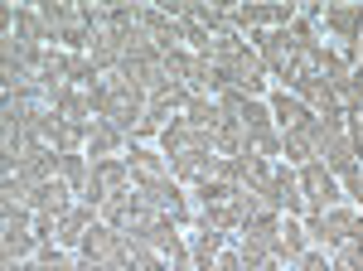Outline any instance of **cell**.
Instances as JSON below:
<instances>
[{
  "label": "cell",
  "mask_w": 363,
  "mask_h": 271,
  "mask_svg": "<svg viewBox=\"0 0 363 271\" xmlns=\"http://www.w3.org/2000/svg\"><path fill=\"white\" fill-rule=\"evenodd\" d=\"M344 131H349V140H354V150H359V165H363V107L344 111Z\"/></svg>",
  "instance_id": "cell-20"
},
{
  "label": "cell",
  "mask_w": 363,
  "mask_h": 271,
  "mask_svg": "<svg viewBox=\"0 0 363 271\" xmlns=\"http://www.w3.org/2000/svg\"><path fill=\"white\" fill-rule=\"evenodd\" d=\"M363 209L354 204H339V209H325V214H306V233H310V247H320V252H330L335 257L339 247L349 243V233H354V218Z\"/></svg>",
  "instance_id": "cell-1"
},
{
  "label": "cell",
  "mask_w": 363,
  "mask_h": 271,
  "mask_svg": "<svg viewBox=\"0 0 363 271\" xmlns=\"http://www.w3.org/2000/svg\"><path fill=\"white\" fill-rule=\"evenodd\" d=\"M339 184H344V199H349L354 209H363V165H354L349 175H339Z\"/></svg>",
  "instance_id": "cell-19"
},
{
  "label": "cell",
  "mask_w": 363,
  "mask_h": 271,
  "mask_svg": "<svg viewBox=\"0 0 363 271\" xmlns=\"http://www.w3.org/2000/svg\"><path fill=\"white\" fill-rule=\"evenodd\" d=\"M359 63H363V39H359Z\"/></svg>",
  "instance_id": "cell-24"
},
{
  "label": "cell",
  "mask_w": 363,
  "mask_h": 271,
  "mask_svg": "<svg viewBox=\"0 0 363 271\" xmlns=\"http://www.w3.org/2000/svg\"><path fill=\"white\" fill-rule=\"evenodd\" d=\"M184 121L194 126V131L213 136L223 126V107H218V97H189V107H184Z\"/></svg>",
  "instance_id": "cell-15"
},
{
  "label": "cell",
  "mask_w": 363,
  "mask_h": 271,
  "mask_svg": "<svg viewBox=\"0 0 363 271\" xmlns=\"http://www.w3.org/2000/svg\"><path fill=\"white\" fill-rule=\"evenodd\" d=\"M136 194H140L145 209H155L160 218H169L174 228H194V199H189V189H184L179 179H160V184L136 189Z\"/></svg>",
  "instance_id": "cell-2"
},
{
  "label": "cell",
  "mask_w": 363,
  "mask_h": 271,
  "mask_svg": "<svg viewBox=\"0 0 363 271\" xmlns=\"http://www.w3.org/2000/svg\"><path fill=\"white\" fill-rule=\"evenodd\" d=\"M359 20H363V5H359Z\"/></svg>",
  "instance_id": "cell-25"
},
{
  "label": "cell",
  "mask_w": 363,
  "mask_h": 271,
  "mask_svg": "<svg viewBox=\"0 0 363 271\" xmlns=\"http://www.w3.org/2000/svg\"><path fill=\"white\" fill-rule=\"evenodd\" d=\"M136 209H140L136 189H121V194H112V199H102L97 218H102L107 228H116V233H126V228H131V218H136Z\"/></svg>",
  "instance_id": "cell-14"
},
{
  "label": "cell",
  "mask_w": 363,
  "mask_h": 271,
  "mask_svg": "<svg viewBox=\"0 0 363 271\" xmlns=\"http://www.w3.org/2000/svg\"><path fill=\"white\" fill-rule=\"evenodd\" d=\"M310 116H315V111H310ZM310 116L301 121V126H296V131H281V160L296 165V170L315 160V136H310Z\"/></svg>",
  "instance_id": "cell-12"
},
{
  "label": "cell",
  "mask_w": 363,
  "mask_h": 271,
  "mask_svg": "<svg viewBox=\"0 0 363 271\" xmlns=\"http://www.w3.org/2000/svg\"><path fill=\"white\" fill-rule=\"evenodd\" d=\"M296 175H301V194H306V214H325V209L349 204V199H344V184H339V175H330L320 160L301 165Z\"/></svg>",
  "instance_id": "cell-3"
},
{
  "label": "cell",
  "mask_w": 363,
  "mask_h": 271,
  "mask_svg": "<svg viewBox=\"0 0 363 271\" xmlns=\"http://www.w3.org/2000/svg\"><path fill=\"white\" fill-rule=\"evenodd\" d=\"M267 107H272V121H277V131H296L301 121L310 116V107L296 97V92H281V87H272L267 92Z\"/></svg>",
  "instance_id": "cell-11"
},
{
  "label": "cell",
  "mask_w": 363,
  "mask_h": 271,
  "mask_svg": "<svg viewBox=\"0 0 363 271\" xmlns=\"http://www.w3.org/2000/svg\"><path fill=\"white\" fill-rule=\"evenodd\" d=\"M306 252H310L306 218H291V214H281V243H277V262H281V267H296V262H301Z\"/></svg>",
  "instance_id": "cell-10"
},
{
  "label": "cell",
  "mask_w": 363,
  "mask_h": 271,
  "mask_svg": "<svg viewBox=\"0 0 363 271\" xmlns=\"http://www.w3.org/2000/svg\"><path fill=\"white\" fill-rule=\"evenodd\" d=\"M73 204H78V194L68 189L63 179H49V184H39L29 194V214H44V218H63Z\"/></svg>",
  "instance_id": "cell-7"
},
{
  "label": "cell",
  "mask_w": 363,
  "mask_h": 271,
  "mask_svg": "<svg viewBox=\"0 0 363 271\" xmlns=\"http://www.w3.org/2000/svg\"><path fill=\"white\" fill-rule=\"evenodd\" d=\"M320 165H325L330 175H349V170L359 165V150H354V140H349V131H344V121L320 140Z\"/></svg>",
  "instance_id": "cell-6"
},
{
  "label": "cell",
  "mask_w": 363,
  "mask_h": 271,
  "mask_svg": "<svg viewBox=\"0 0 363 271\" xmlns=\"http://www.w3.org/2000/svg\"><path fill=\"white\" fill-rule=\"evenodd\" d=\"M34 10H39V20L49 25V34H54V49H58V34H63V25H68V20H73V5H68V0H39Z\"/></svg>",
  "instance_id": "cell-17"
},
{
  "label": "cell",
  "mask_w": 363,
  "mask_h": 271,
  "mask_svg": "<svg viewBox=\"0 0 363 271\" xmlns=\"http://www.w3.org/2000/svg\"><path fill=\"white\" fill-rule=\"evenodd\" d=\"M247 150L257 155V160H281V131L272 126V131H257V136H247Z\"/></svg>",
  "instance_id": "cell-18"
},
{
  "label": "cell",
  "mask_w": 363,
  "mask_h": 271,
  "mask_svg": "<svg viewBox=\"0 0 363 271\" xmlns=\"http://www.w3.org/2000/svg\"><path fill=\"white\" fill-rule=\"evenodd\" d=\"M126 145H131V136L112 126V121H92V131H87V160H107V155H126Z\"/></svg>",
  "instance_id": "cell-8"
},
{
  "label": "cell",
  "mask_w": 363,
  "mask_h": 271,
  "mask_svg": "<svg viewBox=\"0 0 363 271\" xmlns=\"http://www.w3.org/2000/svg\"><path fill=\"white\" fill-rule=\"evenodd\" d=\"M58 179H63L68 189L83 199V194H87V179H92V160H87L83 150H78V155H63V165H58Z\"/></svg>",
  "instance_id": "cell-16"
},
{
  "label": "cell",
  "mask_w": 363,
  "mask_h": 271,
  "mask_svg": "<svg viewBox=\"0 0 363 271\" xmlns=\"http://www.w3.org/2000/svg\"><path fill=\"white\" fill-rule=\"evenodd\" d=\"M286 271H296V267H286Z\"/></svg>",
  "instance_id": "cell-26"
},
{
  "label": "cell",
  "mask_w": 363,
  "mask_h": 271,
  "mask_svg": "<svg viewBox=\"0 0 363 271\" xmlns=\"http://www.w3.org/2000/svg\"><path fill=\"white\" fill-rule=\"evenodd\" d=\"M228 243H233L228 233H213V228H189V257H194V271H213Z\"/></svg>",
  "instance_id": "cell-9"
},
{
  "label": "cell",
  "mask_w": 363,
  "mask_h": 271,
  "mask_svg": "<svg viewBox=\"0 0 363 271\" xmlns=\"http://www.w3.org/2000/svg\"><path fill=\"white\" fill-rule=\"evenodd\" d=\"M296 271H335V257H330V252H320V247H310L306 257L296 262Z\"/></svg>",
  "instance_id": "cell-21"
},
{
  "label": "cell",
  "mask_w": 363,
  "mask_h": 271,
  "mask_svg": "<svg viewBox=\"0 0 363 271\" xmlns=\"http://www.w3.org/2000/svg\"><path fill=\"white\" fill-rule=\"evenodd\" d=\"M121 160L131 170V184H136V189H150V184H160V179H174V175H169V160L160 155V145H150V140H131Z\"/></svg>",
  "instance_id": "cell-4"
},
{
  "label": "cell",
  "mask_w": 363,
  "mask_h": 271,
  "mask_svg": "<svg viewBox=\"0 0 363 271\" xmlns=\"http://www.w3.org/2000/svg\"><path fill=\"white\" fill-rule=\"evenodd\" d=\"M179 20H194V25H203L208 34H213V39H218V34H233L228 5H213V0H208V5H203V0H189V5L179 10Z\"/></svg>",
  "instance_id": "cell-13"
},
{
  "label": "cell",
  "mask_w": 363,
  "mask_h": 271,
  "mask_svg": "<svg viewBox=\"0 0 363 271\" xmlns=\"http://www.w3.org/2000/svg\"><path fill=\"white\" fill-rule=\"evenodd\" d=\"M78 257H92V262H126V257H131V252H126V233H116V228H107V223L97 218V223L87 228Z\"/></svg>",
  "instance_id": "cell-5"
},
{
  "label": "cell",
  "mask_w": 363,
  "mask_h": 271,
  "mask_svg": "<svg viewBox=\"0 0 363 271\" xmlns=\"http://www.w3.org/2000/svg\"><path fill=\"white\" fill-rule=\"evenodd\" d=\"M213 271H247V262H242V252H238V247L228 243V247H223V257H218V267H213Z\"/></svg>",
  "instance_id": "cell-22"
},
{
  "label": "cell",
  "mask_w": 363,
  "mask_h": 271,
  "mask_svg": "<svg viewBox=\"0 0 363 271\" xmlns=\"http://www.w3.org/2000/svg\"><path fill=\"white\" fill-rule=\"evenodd\" d=\"M257 271H286V267H281V262H267V267H257Z\"/></svg>",
  "instance_id": "cell-23"
}]
</instances>
